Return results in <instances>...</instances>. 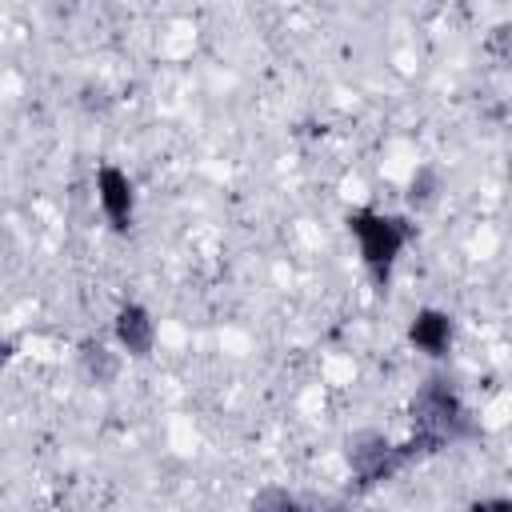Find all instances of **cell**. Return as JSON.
I'll use <instances>...</instances> for the list:
<instances>
[{
    "mask_svg": "<svg viewBox=\"0 0 512 512\" xmlns=\"http://www.w3.org/2000/svg\"><path fill=\"white\" fill-rule=\"evenodd\" d=\"M468 512H512V500L508 496H488V500L468 504Z\"/></svg>",
    "mask_w": 512,
    "mask_h": 512,
    "instance_id": "8fae6325",
    "label": "cell"
},
{
    "mask_svg": "<svg viewBox=\"0 0 512 512\" xmlns=\"http://www.w3.org/2000/svg\"><path fill=\"white\" fill-rule=\"evenodd\" d=\"M96 204L116 232H128L136 220V188H132L128 172H120L116 164H100L96 168Z\"/></svg>",
    "mask_w": 512,
    "mask_h": 512,
    "instance_id": "277c9868",
    "label": "cell"
},
{
    "mask_svg": "<svg viewBox=\"0 0 512 512\" xmlns=\"http://www.w3.org/2000/svg\"><path fill=\"white\" fill-rule=\"evenodd\" d=\"M344 460H348V472L360 488H376V484H388L392 476H400L408 464L420 460V452L412 448V440H388L384 432H352L344 436Z\"/></svg>",
    "mask_w": 512,
    "mask_h": 512,
    "instance_id": "3957f363",
    "label": "cell"
},
{
    "mask_svg": "<svg viewBox=\"0 0 512 512\" xmlns=\"http://www.w3.org/2000/svg\"><path fill=\"white\" fill-rule=\"evenodd\" d=\"M408 420H412V448L424 456H436L444 452L448 444H464V440H476L480 436V424L472 416V408L464 404L460 388L448 380V376H428L412 404H408Z\"/></svg>",
    "mask_w": 512,
    "mask_h": 512,
    "instance_id": "6da1fadb",
    "label": "cell"
},
{
    "mask_svg": "<svg viewBox=\"0 0 512 512\" xmlns=\"http://www.w3.org/2000/svg\"><path fill=\"white\" fill-rule=\"evenodd\" d=\"M344 224H348V232L360 244V260H364L376 292H384L388 280H392V268H396V260L404 252V244L412 240V224L404 216L376 212V208H352L344 216Z\"/></svg>",
    "mask_w": 512,
    "mask_h": 512,
    "instance_id": "7a4b0ae2",
    "label": "cell"
},
{
    "mask_svg": "<svg viewBox=\"0 0 512 512\" xmlns=\"http://www.w3.org/2000/svg\"><path fill=\"white\" fill-rule=\"evenodd\" d=\"M452 340H456V320L444 308H420L408 320V344L432 360H444L452 352Z\"/></svg>",
    "mask_w": 512,
    "mask_h": 512,
    "instance_id": "8992f818",
    "label": "cell"
},
{
    "mask_svg": "<svg viewBox=\"0 0 512 512\" xmlns=\"http://www.w3.org/2000/svg\"><path fill=\"white\" fill-rule=\"evenodd\" d=\"M492 48H496V52H500V60L512 68V20H508V24H500V28L492 32Z\"/></svg>",
    "mask_w": 512,
    "mask_h": 512,
    "instance_id": "30bf717a",
    "label": "cell"
},
{
    "mask_svg": "<svg viewBox=\"0 0 512 512\" xmlns=\"http://www.w3.org/2000/svg\"><path fill=\"white\" fill-rule=\"evenodd\" d=\"M112 332H116V344L132 356V360H148L152 348H156V320L144 304L128 300L116 308V320H112Z\"/></svg>",
    "mask_w": 512,
    "mask_h": 512,
    "instance_id": "5b68a950",
    "label": "cell"
},
{
    "mask_svg": "<svg viewBox=\"0 0 512 512\" xmlns=\"http://www.w3.org/2000/svg\"><path fill=\"white\" fill-rule=\"evenodd\" d=\"M80 372H84L96 388H108V384L120 376V356H116L108 344H100V340H84V344H80Z\"/></svg>",
    "mask_w": 512,
    "mask_h": 512,
    "instance_id": "52a82bcc",
    "label": "cell"
},
{
    "mask_svg": "<svg viewBox=\"0 0 512 512\" xmlns=\"http://www.w3.org/2000/svg\"><path fill=\"white\" fill-rule=\"evenodd\" d=\"M252 512H304L288 492H280V488H264L256 500H252Z\"/></svg>",
    "mask_w": 512,
    "mask_h": 512,
    "instance_id": "9c48e42d",
    "label": "cell"
},
{
    "mask_svg": "<svg viewBox=\"0 0 512 512\" xmlns=\"http://www.w3.org/2000/svg\"><path fill=\"white\" fill-rule=\"evenodd\" d=\"M436 196H440V172L428 168V164L416 168L412 180H408V204H412V208H432Z\"/></svg>",
    "mask_w": 512,
    "mask_h": 512,
    "instance_id": "ba28073f",
    "label": "cell"
}]
</instances>
